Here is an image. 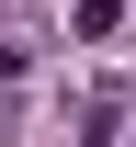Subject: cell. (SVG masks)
<instances>
[{"mask_svg":"<svg viewBox=\"0 0 136 147\" xmlns=\"http://www.w3.org/2000/svg\"><path fill=\"white\" fill-rule=\"evenodd\" d=\"M68 34H91V45L125 34V0H68Z\"/></svg>","mask_w":136,"mask_h":147,"instance_id":"6da1fadb","label":"cell"}]
</instances>
